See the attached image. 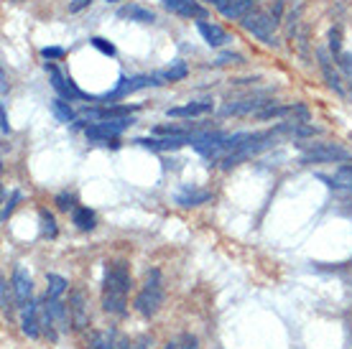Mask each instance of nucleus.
Segmentation results:
<instances>
[{
	"mask_svg": "<svg viewBox=\"0 0 352 349\" xmlns=\"http://www.w3.org/2000/svg\"><path fill=\"white\" fill-rule=\"evenodd\" d=\"M128 291H131V265H128V260L105 262V273H102V308H105L107 314H128Z\"/></svg>",
	"mask_w": 352,
	"mask_h": 349,
	"instance_id": "obj_1",
	"label": "nucleus"
},
{
	"mask_svg": "<svg viewBox=\"0 0 352 349\" xmlns=\"http://www.w3.org/2000/svg\"><path fill=\"white\" fill-rule=\"evenodd\" d=\"M281 13H283V0H276V5H271L268 10H263L261 5L253 8L250 13L240 18V26L245 28L248 34L258 36L265 44H273V31L281 23Z\"/></svg>",
	"mask_w": 352,
	"mask_h": 349,
	"instance_id": "obj_2",
	"label": "nucleus"
},
{
	"mask_svg": "<svg viewBox=\"0 0 352 349\" xmlns=\"http://www.w3.org/2000/svg\"><path fill=\"white\" fill-rule=\"evenodd\" d=\"M164 278H161V271L159 268H151L146 273V283H143V289L138 291V296H135V311L146 319L159 314V308L164 306Z\"/></svg>",
	"mask_w": 352,
	"mask_h": 349,
	"instance_id": "obj_3",
	"label": "nucleus"
},
{
	"mask_svg": "<svg viewBox=\"0 0 352 349\" xmlns=\"http://www.w3.org/2000/svg\"><path fill=\"white\" fill-rule=\"evenodd\" d=\"M301 150V164L311 166V164H352V153L337 143H296Z\"/></svg>",
	"mask_w": 352,
	"mask_h": 349,
	"instance_id": "obj_4",
	"label": "nucleus"
},
{
	"mask_svg": "<svg viewBox=\"0 0 352 349\" xmlns=\"http://www.w3.org/2000/svg\"><path fill=\"white\" fill-rule=\"evenodd\" d=\"M161 85H166L161 74H138V77H120L118 82V87L105 92V95H100L97 100H102V102H115V100H123V97L133 95V92H138V89H146V87H161Z\"/></svg>",
	"mask_w": 352,
	"mask_h": 349,
	"instance_id": "obj_5",
	"label": "nucleus"
},
{
	"mask_svg": "<svg viewBox=\"0 0 352 349\" xmlns=\"http://www.w3.org/2000/svg\"><path fill=\"white\" fill-rule=\"evenodd\" d=\"M133 122H135L133 120V115L131 117H118V120L92 122V125L85 128V135H87V140H92V143H102V146H113V148H118L115 138H118L125 128H131Z\"/></svg>",
	"mask_w": 352,
	"mask_h": 349,
	"instance_id": "obj_6",
	"label": "nucleus"
},
{
	"mask_svg": "<svg viewBox=\"0 0 352 349\" xmlns=\"http://www.w3.org/2000/svg\"><path fill=\"white\" fill-rule=\"evenodd\" d=\"M256 117L258 120H309L311 113H309V107L301 105V102H286V105L268 102Z\"/></svg>",
	"mask_w": 352,
	"mask_h": 349,
	"instance_id": "obj_7",
	"label": "nucleus"
},
{
	"mask_svg": "<svg viewBox=\"0 0 352 349\" xmlns=\"http://www.w3.org/2000/svg\"><path fill=\"white\" fill-rule=\"evenodd\" d=\"M46 71H49L52 87L59 92V97L69 100V102H74V100H95V97H89L87 92H82V89L77 87L74 82H72V77H64L56 64H49V61H46Z\"/></svg>",
	"mask_w": 352,
	"mask_h": 349,
	"instance_id": "obj_8",
	"label": "nucleus"
},
{
	"mask_svg": "<svg viewBox=\"0 0 352 349\" xmlns=\"http://www.w3.org/2000/svg\"><path fill=\"white\" fill-rule=\"evenodd\" d=\"M194 138H197V133L194 135H153V138L148 135V138H135L133 143L148 150H179L184 146H192Z\"/></svg>",
	"mask_w": 352,
	"mask_h": 349,
	"instance_id": "obj_9",
	"label": "nucleus"
},
{
	"mask_svg": "<svg viewBox=\"0 0 352 349\" xmlns=\"http://www.w3.org/2000/svg\"><path fill=\"white\" fill-rule=\"evenodd\" d=\"M138 107L135 105H102V107H85L82 115L92 122H102V120H118V117H131Z\"/></svg>",
	"mask_w": 352,
	"mask_h": 349,
	"instance_id": "obj_10",
	"label": "nucleus"
},
{
	"mask_svg": "<svg viewBox=\"0 0 352 349\" xmlns=\"http://www.w3.org/2000/svg\"><path fill=\"white\" fill-rule=\"evenodd\" d=\"M161 5L179 18H192V21H207V8L197 0H161Z\"/></svg>",
	"mask_w": 352,
	"mask_h": 349,
	"instance_id": "obj_11",
	"label": "nucleus"
},
{
	"mask_svg": "<svg viewBox=\"0 0 352 349\" xmlns=\"http://www.w3.org/2000/svg\"><path fill=\"white\" fill-rule=\"evenodd\" d=\"M69 322H72V329H77V332H82V329H87L89 326V311H87V298H85V291H74L69 296Z\"/></svg>",
	"mask_w": 352,
	"mask_h": 349,
	"instance_id": "obj_12",
	"label": "nucleus"
},
{
	"mask_svg": "<svg viewBox=\"0 0 352 349\" xmlns=\"http://www.w3.org/2000/svg\"><path fill=\"white\" fill-rule=\"evenodd\" d=\"M13 293H16V304L21 308H26L31 301H34V280L28 275V271L23 265H16V271H13Z\"/></svg>",
	"mask_w": 352,
	"mask_h": 349,
	"instance_id": "obj_13",
	"label": "nucleus"
},
{
	"mask_svg": "<svg viewBox=\"0 0 352 349\" xmlns=\"http://www.w3.org/2000/svg\"><path fill=\"white\" fill-rule=\"evenodd\" d=\"M317 59H319V67H322V74H324L327 87L332 89L335 95L347 97V92H344V79H342V74H340V69H335V64H332V59H329V54L317 52Z\"/></svg>",
	"mask_w": 352,
	"mask_h": 349,
	"instance_id": "obj_14",
	"label": "nucleus"
},
{
	"mask_svg": "<svg viewBox=\"0 0 352 349\" xmlns=\"http://www.w3.org/2000/svg\"><path fill=\"white\" fill-rule=\"evenodd\" d=\"M212 110H214L212 100H194V102H186V105L168 107L166 117H202V115L212 113Z\"/></svg>",
	"mask_w": 352,
	"mask_h": 349,
	"instance_id": "obj_15",
	"label": "nucleus"
},
{
	"mask_svg": "<svg viewBox=\"0 0 352 349\" xmlns=\"http://www.w3.org/2000/svg\"><path fill=\"white\" fill-rule=\"evenodd\" d=\"M197 31L202 34V38L212 49H220V46H225L230 41L228 31L222 26H217V23H210V21H197Z\"/></svg>",
	"mask_w": 352,
	"mask_h": 349,
	"instance_id": "obj_16",
	"label": "nucleus"
},
{
	"mask_svg": "<svg viewBox=\"0 0 352 349\" xmlns=\"http://www.w3.org/2000/svg\"><path fill=\"white\" fill-rule=\"evenodd\" d=\"M21 329H23V334L31 337V339L38 337V329H41V301H31V304L23 308Z\"/></svg>",
	"mask_w": 352,
	"mask_h": 349,
	"instance_id": "obj_17",
	"label": "nucleus"
},
{
	"mask_svg": "<svg viewBox=\"0 0 352 349\" xmlns=\"http://www.w3.org/2000/svg\"><path fill=\"white\" fill-rule=\"evenodd\" d=\"M265 105H268L265 100H238V102L222 105L220 113L225 115V117H228V115H258Z\"/></svg>",
	"mask_w": 352,
	"mask_h": 349,
	"instance_id": "obj_18",
	"label": "nucleus"
},
{
	"mask_svg": "<svg viewBox=\"0 0 352 349\" xmlns=\"http://www.w3.org/2000/svg\"><path fill=\"white\" fill-rule=\"evenodd\" d=\"M118 18L123 21H135V23H153L156 21V13L151 8H143V5H135V3H128L118 10Z\"/></svg>",
	"mask_w": 352,
	"mask_h": 349,
	"instance_id": "obj_19",
	"label": "nucleus"
},
{
	"mask_svg": "<svg viewBox=\"0 0 352 349\" xmlns=\"http://www.w3.org/2000/svg\"><path fill=\"white\" fill-rule=\"evenodd\" d=\"M210 199L212 192H202V189H194V186H184V189L176 192V204H182V207H199Z\"/></svg>",
	"mask_w": 352,
	"mask_h": 349,
	"instance_id": "obj_20",
	"label": "nucleus"
},
{
	"mask_svg": "<svg viewBox=\"0 0 352 349\" xmlns=\"http://www.w3.org/2000/svg\"><path fill=\"white\" fill-rule=\"evenodd\" d=\"M322 181H327L329 186H335V189H347L352 192V164H344L340 166L332 176H319Z\"/></svg>",
	"mask_w": 352,
	"mask_h": 349,
	"instance_id": "obj_21",
	"label": "nucleus"
},
{
	"mask_svg": "<svg viewBox=\"0 0 352 349\" xmlns=\"http://www.w3.org/2000/svg\"><path fill=\"white\" fill-rule=\"evenodd\" d=\"M87 349H118V332H115V329H100V332H92Z\"/></svg>",
	"mask_w": 352,
	"mask_h": 349,
	"instance_id": "obj_22",
	"label": "nucleus"
},
{
	"mask_svg": "<svg viewBox=\"0 0 352 349\" xmlns=\"http://www.w3.org/2000/svg\"><path fill=\"white\" fill-rule=\"evenodd\" d=\"M72 222H74V227H77V229H82V232H89V229H95L97 217H95V212L89 210V207H74V210H72Z\"/></svg>",
	"mask_w": 352,
	"mask_h": 349,
	"instance_id": "obj_23",
	"label": "nucleus"
},
{
	"mask_svg": "<svg viewBox=\"0 0 352 349\" xmlns=\"http://www.w3.org/2000/svg\"><path fill=\"white\" fill-rule=\"evenodd\" d=\"M67 278L56 275V273H49L46 275V298H62L67 293Z\"/></svg>",
	"mask_w": 352,
	"mask_h": 349,
	"instance_id": "obj_24",
	"label": "nucleus"
},
{
	"mask_svg": "<svg viewBox=\"0 0 352 349\" xmlns=\"http://www.w3.org/2000/svg\"><path fill=\"white\" fill-rule=\"evenodd\" d=\"M52 113L56 115L62 122H74V117H77V113L69 107V100H64V97L52 100Z\"/></svg>",
	"mask_w": 352,
	"mask_h": 349,
	"instance_id": "obj_25",
	"label": "nucleus"
},
{
	"mask_svg": "<svg viewBox=\"0 0 352 349\" xmlns=\"http://www.w3.org/2000/svg\"><path fill=\"white\" fill-rule=\"evenodd\" d=\"M186 74H189V67H186V61H174L168 69L161 71V79L164 82H182V79H186Z\"/></svg>",
	"mask_w": 352,
	"mask_h": 349,
	"instance_id": "obj_26",
	"label": "nucleus"
},
{
	"mask_svg": "<svg viewBox=\"0 0 352 349\" xmlns=\"http://www.w3.org/2000/svg\"><path fill=\"white\" fill-rule=\"evenodd\" d=\"M335 59H337L340 74H342L344 85H347V89H350V97H352V54L344 52V54H340V56H335Z\"/></svg>",
	"mask_w": 352,
	"mask_h": 349,
	"instance_id": "obj_27",
	"label": "nucleus"
},
{
	"mask_svg": "<svg viewBox=\"0 0 352 349\" xmlns=\"http://www.w3.org/2000/svg\"><path fill=\"white\" fill-rule=\"evenodd\" d=\"M38 219H41V235L44 237H56L59 235V227H56V219H54V214L49 210H41L38 212Z\"/></svg>",
	"mask_w": 352,
	"mask_h": 349,
	"instance_id": "obj_28",
	"label": "nucleus"
},
{
	"mask_svg": "<svg viewBox=\"0 0 352 349\" xmlns=\"http://www.w3.org/2000/svg\"><path fill=\"white\" fill-rule=\"evenodd\" d=\"M164 349H199V341L194 334H179L176 339H171Z\"/></svg>",
	"mask_w": 352,
	"mask_h": 349,
	"instance_id": "obj_29",
	"label": "nucleus"
},
{
	"mask_svg": "<svg viewBox=\"0 0 352 349\" xmlns=\"http://www.w3.org/2000/svg\"><path fill=\"white\" fill-rule=\"evenodd\" d=\"M329 52L335 54V56L342 54V28L340 26L329 28Z\"/></svg>",
	"mask_w": 352,
	"mask_h": 349,
	"instance_id": "obj_30",
	"label": "nucleus"
},
{
	"mask_svg": "<svg viewBox=\"0 0 352 349\" xmlns=\"http://www.w3.org/2000/svg\"><path fill=\"white\" fill-rule=\"evenodd\" d=\"M89 44L95 46L97 52L100 54H105V56H115V46L110 44V41H107V38H102V36H92V38H89Z\"/></svg>",
	"mask_w": 352,
	"mask_h": 349,
	"instance_id": "obj_31",
	"label": "nucleus"
},
{
	"mask_svg": "<svg viewBox=\"0 0 352 349\" xmlns=\"http://www.w3.org/2000/svg\"><path fill=\"white\" fill-rule=\"evenodd\" d=\"M21 201V192H10V199H6V204H3V214H0V219L3 222H8V217L13 214V210H16V204Z\"/></svg>",
	"mask_w": 352,
	"mask_h": 349,
	"instance_id": "obj_32",
	"label": "nucleus"
},
{
	"mask_svg": "<svg viewBox=\"0 0 352 349\" xmlns=\"http://www.w3.org/2000/svg\"><path fill=\"white\" fill-rule=\"evenodd\" d=\"M118 349H151V341L146 337H138V339H125L118 344Z\"/></svg>",
	"mask_w": 352,
	"mask_h": 349,
	"instance_id": "obj_33",
	"label": "nucleus"
},
{
	"mask_svg": "<svg viewBox=\"0 0 352 349\" xmlns=\"http://www.w3.org/2000/svg\"><path fill=\"white\" fill-rule=\"evenodd\" d=\"M56 207H59V210H62V212L74 210V194H69V192L56 194Z\"/></svg>",
	"mask_w": 352,
	"mask_h": 349,
	"instance_id": "obj_34",
	"label": "nucleus"
},
{
	"mask_svg": "<svg viewBox=\"0 0 352 349\" xmlns=\"http://www.w3.org/2000/svg\"><path fill=\"white\" fill-rule=\"evenodd\" d=\"M41 56L49 61H56V59H64V49L62 46H44L41 49Z\"/></svg>",
	"mask_w": 352,
	"mask_h": 349,
	"instance_id": "obj_35",
	"label": "nucleus"
},
{
	"mask_svg": "<svg viewBox=\"0 0 352 349\" xmlns=\"http://www.w3.org/2000/svg\"><path fill=\"white\" fill-rule=\"evenodd\" d=\"M0 306H3V311H8V283H6V278H0Z\"/></svg>",
	"mask_w": 352,
	"mask_h": 349,
	"instance_id": "obj_36",
	"label": "nucleus"
},
{
	"mask_svg": "<svg viewBox=\"0 0 352 349\" xmlns=\"http://www.w3.org/2000/svg\"><path fill=\"white\" fill-rule=\"evenodd\" d=\"M235 3H238V0H212V5H214V8L220 10L222 16H225V13H228V10L232 8Z\"/></svg>",
	"mask_w": 352,
	"mask_h": 349,
	"instance_id": "obj_37",
	"label": "nucleus"
},
{
	"mask_svg": "<svg viewBox=\"0 0 352 349\" xmlns=\"http://www.w3.org/2000/svg\"><path fill=\"white\" fill-rule=\"evenodd\" d=\"M0 131H3V135H8L10 133V122H8V113H6V107H0Z\"/></svg>",
	"mask_w": 352,
	"mask_h": 349,
	"instance_id": "obj_38",
	"label": "nucleus"
},
{
	"mask_svg": "<svg viewBox=\"0 0 352 349\" xmlns=\"http://www.w3.org/2000/svg\"><path fill=\"white\" fill-rule=\"evenodd\" d=\"M92 3V0H72L69 3V13H80V10H85Z\"/></svg>",
	"mask_w": 352,
	"mask_h": 349,
	"instance_id": "obj_39",
	"label": "nucleus"
},
{
	"mask_svg": "<svg viewBox=\"0 0 352 349\" xmlns=\"http://www.w3.org/2000/svg\"><path fill=\"white\" fill-rule=\"evenodd\" d=\"M230 61H232V64H240L243 56H240V54H222L220 59H217V64H230Z\"/></svg>",
	"mask_w": 352,
	"mask_h": 349,
	"instance_id": "obj_40",
	"label": "nucleus"
},
{
	"mask_svg": "<svg viewBox=\"0 0 352 349\" xmlns=\"http://www.w3.org/2000/svg\"><path fill=\"white\" fill-rule=\"evenodd\" d=\"M107 3H120V0H107Z\"/></svg>",
	"mask_w": 352,
	"mask_h": 349,
	"instance_id": "obj_41",
	"label": "nucleus"
},
{
	"mask_svg": "<svg viewBox=\"0 0 352 349\" xmlns=\"http://www.w3.org/2000/svg\"><path fill=\"white\" fill-rule=\"evenodd\" d=\"M207 3H212V0H207Z\"/></svg>",
	"mask_w": 352,
	"mask_h": 349,
	"instance_id": "obj_42",
	"label": "nucleus"
}]
</instances>
